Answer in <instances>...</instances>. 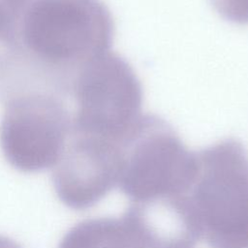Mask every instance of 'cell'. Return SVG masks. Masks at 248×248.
Wrapping results in <instances>:
<instances>
[{"label":"cell","instance_id":"cell-10","mask_svg":"<svg viewBox=\"0 0 248 248\" xmlns=\"http://www.w3.org/2000/svg\"><path fill=\"white\" fill-rule=\"evenodd\" d=\"M10 13L6 0H0V42L3 43L9 28Z\"/></svg>","mask_w":248,"mask_h":248},{"label":"cell","instance_id":"cell-1","mask_svg":"<svg viewBox=\"0 0 248 248\" xmlns=\"http://www.w3.org/2000/svg\"><path fill=\"white\" fill-rule=\"evenodd\" d=\"M113 20L100 0H15L0 57V84L70 98L92 58L108 51Z\"/></svg>","mask_w":248,"mask_h":248},{"label":"cell","instance_id":"cell-7","mask_svg":"<svg viewBox=\"0 0 248 248\" xmlns=\"http://www.w3.org/2000/svg\"><path fill=\"white\" fill-rule=\"evenodd\" d=\"M123 217L145 248H194L200 238L186 194L132 202Z\"/></svg>","mask_w":248,"mask_h":248},{"label":"cell","instance_id":"cell-8","mask_svg":"<svg viewBox=\"0 0 248 248\" xmlns=\"http://www.w3.org/2000/svg\"><path fill=\"white\" fill-rule=\"evenodd\" d=\"M58 248H145L140 238L122 217L83 220L71 228Z\"/></svg>","mask_w":248,"mask_h":248},{"label":"cell","instance_id":"cell-2","mask_svg":"<svg viewBox=\"0 0 248 248\" xmlns=\"http://www.w3.org/2000/svg\"><path fill=\"white\" fill-rule=\"evenodd\" d=\"M196 155L186 193L200 238L210 248H248V152L234 139Z\"/></svg>","mask_w":248,"mask_h":248},{"label":"cell","instance_id":"cell-9","mask_svg":"<svg viewBox=\"0 0 248 248\" xmlns=\"http://www.w3.org/2000/svg\"><path fill=\"white\" fill-rule=\"evenodd\" d=\"M215 11L225 19L248 24V0H210Z\"/></svg>","mask_w":248,"mask_h":248},{"label":"cell","instance_id":"cell-3","mask_svg":"<svg viewBox=\"0 0 248 248\" xmlns=\"http://www.w3.org/2000/svg\"><path fill=\"white\" fill-rule=\"evenodd\" d=\"M70 99L72 134L124 144L143 117L140 82L131 65L110 50L80 68Z\"/></svg>","mask_w":248,"mask_h":248},{"label":"cell","instance_id":"cell-11","mask_svg":"<svg viewBox=\"0 0 248 248\" xmlns=\"http://www.w3.org/2000/svg\"><path fill=\"white\" fill-rule=\"evenodd\" d=\"M0 248H22L15 240L0 234Z\"/></svg>","mask_w":248,"mask_h":248},{"label":"cell","instance_id":"cell-5","mask_svg":"<svg viewBox=\"0 0 248 248\" xmlns=\"http://www.w3.org/2000/svg\"><path fill=\"white\" fill-rule=\"evenodd\" d=\"M66 100L50 92L28 91L2 101L0 146L14 169L38 172L57 164L71 134Z\"/></svg>","mask_w":248,"mask_h":248},{"label":"cell","instance_id":"cell-6","mask_svg":"<svg viewBox=\"0 0 248 248\" xmlns=\"http://www.w3.org/2000/svg\"><path fill=\"white\" fill-rule=\"evenodd\" d=\"M123 148L108 140L71 133L52 173L58 199L77 210L100 202L118 184Z\"/></svg>","mask_w":248,"mask_h":248},{"label":"cell","instance_id":"cell-4","mask_svg":"<svg viewBox=\"0 0 248 248\" xmlns=\"http://www.w3.org/2000/svg\"><path fill=\"white\" fill-rule=\"evenodd\" d=\"M196 172V155L164 120L143 115L125 142L118 179L132 202L186 194Z\"/></svg>","mask_w":248,"mask_h":248}]
</instances>
